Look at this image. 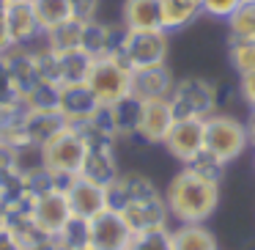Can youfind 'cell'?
I'll return each mask as SVG.
<instances>
[{
  "label": "cell",
  "instance_id": "obj_34",
  "mask_svg": "<svg viewBox=\"0 0 255 250\" xmlns=\"http://www.w3.org/2000/svg\"><path fill=\"white\" fill-rule=\"evenodd\" d=\"M11 47V36H8V22H6V6H0V52Z\"/></svg>",
  "mask_w": 255,
  "mask_h": 250
},
{
  "label": "cell",
  "instance_id": "obj_30",
  "mask_svg": "<svg viewBox=\"0 0 255 250\" xmlns=\"http://www.w3.org/2000/svg\"><path fill=\"white\" fill-rule=\"evenodd\" d=\"M239 3H242V0H203V14L228 22V17L239 8Z\"/></svg>",
  "mask_w": 255,
  "mask_h": 250
},
{
  "label": "cell",
  "instance_id": "obj_6",
  "mask_svg": "<svg viewBox=\"0 0 255 250\" xmlns=\"http://www.w3.org/2000/svg\"><path fill=\"white\" fill-rule=\"evenodd\" d=\"M165 151L178 160L181 165H192L206 151V118L198 116H178L173 129L165 138Z\"/></svg>",
  "mask_w": 255,
  "mask_h": 250
},
{
  "label": "cell",
  "instance_id": "obj_5",
  "mask_svg": "<svg viewBox=\"0 0 255 250\" xmlns=\"http://www.w3.org/2000/svg\"><path fill=\"white\" fill-rule=\"evenodd\" d=\"M91 140L85 138V132L80 127H66L58 138H52L44 146V162L55 176L61 179H74L80 176L88 157Z\"/></svg>",
  "mask_w": 255,
  "mask_h": 250
},
{
  "label": "cell",
  "instance_id": "obj_13",
  "mask_svg": "<svg viewBox=\"0 0 255 250\" xmlns=\"http://www.w3.org/2000/svg\"><path fill=\"white\" fill-rule=\"evenodd\" d=\"M99 102L91 94L88 85H61V102H58V113L66 118L69 127H83L94 118V113L99 110Z\"/></svg>",
  "mask_w": 255,
  "mask_h": 250
},
{
  "label": "cell",
  "instance_id": "obj_26",
  "mask_svg": "<svg viewBox=\"0 0 255 250\" xmlns=\"http://www.w3.org/2000/svg\"><path fill=\"white\" fill-rule=\"evenodd\" d=\"M83 22H85V19H77V17H74L72 22H66V25H61V28L50 30V33H47L50 50H55V52L80 50V41H83Z\"/></svg>",
  "mask_w": 255,
  "mask_h": 250
},
{
  "label": "cell",
  "instance_id": "obj_18",
  "mask_svg": "<svg viewBox=\"0 0 255 250\" xmlns=\"http://www.w3.org/2000/svg\"><path fill=\"white\" fill-rule=\"evenodd\" d=\"M121 25L127 30H162L159 0H124Z\"/></svg>",
  "mask_w": 255,
  "mask_h": 250
},
{
  "label": "cell",
  "instance_id": "obj_37",
  "mask_svg": "<svg viewBox=\"0 0 255 250\" xmlns=\"http://www.w3.org/2000/svg\"><path fill=\"white\" fill-rule=\"evenodd\" d=\"M11 3H19V0H0V6H11Z\"/></svg>",
  "mask_w": 255,
  "mask_h": 250
},
{
  "label": "cell",
  "instance_id": "obj_16",
  "mask_svg": "<svg viewBox=\"0 0 255 250\" xmlns=\"http://www.w3.org/2000/svg\"><path fill=\"white\" fill-rule=\"evenodd\" d=\"M176 80H173L167 66H154V69H137L132 72V96L140 102L151 99H170Z\"/></svg>",
  "mask_w": 255,
  "mask_h": 250
},
{
  "label": "cell",
  "instance_id": "obj_4",
  "mask_svg": "<svg viewBox=\"0 0 255 250\" xmlns=\"http://www.w3.org/2000/svg\"><path fill=\"white\" fill-rule=\"evenodd\" d=\"M167 50H170V33H165V30H127L124 28V39L116 55L132 72H137V69L165 66Z\"/></svg>",
  "mask_w": 255,
  "mask_h": 250
},
{
  "label": "cell",
  "instance_id": "obj_15",
  "mask_svg": "<svg viewBox=\"0 0 255 250\" xmlns=\"http://www.w3.org/2000/svg\"><path fill=\"white\" fill-rule=\"evenodd\" d=\"M80 176L91 179V182L102 184V187H110L118 176H121V165H118V154H116V143H91L88 157H85V165L80 171Z\"/></svg>",
  "mask_w": 255,
  "mask_h": 250
},
{
  "label": "cell",
  "instance_id": "obj_14",
  "mask_svg": "<svg viewBox=\"0 0 255 250\" xmlns=\"http://www.w3.org/2000/svg\"><path fill=\"white\" fill-rule=\"evenodd\" d=\"M6 22H8L11 44L17 47H33L44 39V30H41L39 19H36L30 0H19V3L6 6Z\"/></svg>",
  "mask_w": 255,
  "mask_h": 250
},
{
  "label": "cell",
  "instance_id": "obj_33",
  "mask_svg": "<svg viewBox=\"0 0 255 250\" xmlns=\"http://www.w3.org/2000/svg\"><path fill=\"white\" fill-rule=\"evenodd\" d=\"M14 173V146L0 140V176Z\"/></svg>",
  "mask_w": 255,
  "mask_h": 250
},
{
  "label": "cell",
  "instance_id": "obj_35",
  "mask_svg": "<svg viewBox=\"0 0 255 250\" xmlns=\"http://www.w3.org/2000/svg\"><path fill=\"white\" fill-rule=\"evenodd\" d=\"M0 250H22V248L17 245V239H14V234L8 231L6 226L0 228Z\"/></svg>",
  "mask_w": 255,
  "mask_h": 250
},
{
  "label": "cell",
  "instance_id": "obj_12",
  "mask_svg": "<svg viewBox=\"0 0 255 250\" xmlns=\"http://www.w3.org/2000/svg\"><path fill=\"white\" fill-rule=\"evenodd\" d=\"M63 193H66V198H69L72 215L80 217V220H94L96 215L110 209L107 187H102V184L91 182V179H85V176H74Z\"/></svg>",
  "mask_w": 255,
  "mask_h": 250
},
{
  "label": "cell",
  "instance_id": "obj_31",
  "mask_svg": "<svg viewBox=\"0 0 255 250\" xmlns=\"http://www.w3.org/2000/svg\"><path fill=\"white\" fill-rule=\"evenodd\" d=\"M77 14V19H94L99 17V0H69Z\"/></svg>",
  "mask_w": 255,
  "mask_h": 250
},
{
  "label": "cell",
  "instance_id": "obj_32",
  "mask_svg": "<svg viewBox=\"0 0 255 250\" xmlns=\"http://www.w3.org/2000/svg\"><path fill=\"white\" fill-rule=\"evenodd\" d=\"M239 91H242V99L247 102L250 110H255V72L239 77Z\"/></svg>",
  "mask_w": 255,
  "mask_h": 250
},
{
  "label": "cell",
  "instance_id": "obj_38",
  "mask_svg": "<svg viewBox=\"0 0 255 250\" xmlns=\"http://www.w3.org/2000/svg\"><path fill=\"white\" fill-rule=\"evenodd\" d=\"M6 226V215H3V209H0V228Z\"/></svg>",
  "mask_w": 255,
  "mask_h": 250
},
{
  "label": "cell",
  "instance_id": "obj_10",
  "mask_svg": "<svg viewBox=\"0 0 255 250\" xmlns=\"http://www.w3.org/2000/svg\"><path fill=\"white\" fill-rule=\"evenodd\" d=\"M118 212L124 215V220L129 223V228H132L134 234L151 231V228H162L170 220V212H167V206H165V195H162L159 190L127 201Z\"/></svg>",
  "mask_w": 255,
  "mask_h": 250
},
{
  "label": "cell",
  "instance_id": "obj_3",
  "mask_svg": "<svg viewBox=\"0 0 255 250\" xmlns=\"http://www.w3.org/2000/svg\"><path fill=\"white\" fill-rule=\"evenodd\" d=\"M85 85L91 88V94L96 96L99 105L110 107V105H116V102H121L124 96L132 94V69H129L118 55L94 58Z\"/></svg>",
  "mask_w": 255,
  "mask_h": 250
},
{
  "label": "cell",
  "instance_id": "obj_36",
  "mask_svg": "<svg viewBox=\"0 0 255 250\" xmlns=\"http://www.w3.org/2000/svg\"><path fill=\"white\" fill-rule=\"evenodd\" d=\"M247 132H250V143L255 146V110H250V118H247Z\"/></svg>",
  "mask_w": 255,
  "mask_h": 250
},
{
  "label": "cell",
  "instance_id": "obj_28",
  "mask_svg": "<svg viewBox=\"0 0 255 250\" xmlns=\"http://www.w3.org/2000/svg\"><path fill=\"white\" fill-rule=\"evenodd\" d=\"M129 250H173L170 228H151V231H137L129 242Z\"/></svg>",
  "mask_w": 255,
  "mask_h": 250
},
{
  "label": "cell",
  "instance_id": "obj_11",
  "mask_svg": "<svg viewBox=\"0 0 255 250\" xmlns=\"http://www.w3.org/2000/svg\"><path fill=\"white\" fill-rule=\"evenodd\" d=\"M30 217L33 223L47 234L50 239H55L63 228L72 220V206H69V198L63 190H47V193L36 195L33 209H30Z\"/></svg>",
  "mask_w": 255,
  "mask_h": 250
},
{
  "label": "cell",
  "instance_id": "obj_17",
  "mask_svg": "<svg viewBox=\"0 0 255 250\" xmlns=\"http://www.w3.org/2000/svg\"><path fill=\"white\" fill-rule=\"evenodd\" d=\"M66 127H69L66 118L58 110H25V116H22L25 140H28V143H36V146H47Z\"/></svg>",
  "mask_w": 255,
  "mask_h": 250
},
{
  "label": "cell",
  "instance_id": "obj_29",
  "mask_svg": "<svg viewBox=\"0 0 255 250\" xmlns=\"http://www.w3.org/2000/svg\"><path fill=\"white\" fill-rule=\"evenodd\" d=\"M228 61L239 72V77L242 74H253L255 72V41L231 39V44H228Z\"/></svg>",
  "mask_w": 255,
  "mask_h": 250
},
{
  "label": "cell",
  "instance_id": "obj_24",
  "mask_svg": "<svg viewBox=\"0 0 255 250\" xmlns=\"http://www.w3.org/2000/svg\"><path fill=\"white\" fill-rule=\"evenodd\" d=\"M58 102H61V85L50 83V80H39L22 96L25 110H58Z\"/></svg>",
  "mask_w": 255,
  "mask_h": 250
},
{
  "label": "cell",
  "instance_id": "obj_19",
  "mask_svg": "<svg viewBox=\"0 0 255 250\" xmlns=\"http://www.w3.org/2000/svg\"><path fill=\"white\" fill-rule=\"evenodd\" d=\"M159 6L165 33H176V30L187 28L203 14V0H159Z\"/></svg>",
  "mask_w": 255,
  "mask_h": 250
},
{
  "label": "cell",
  "instance_id": "obj_8",
  "mask_svg": "<svg viewBox=\"0 0 255 250\" xmlns=\"http://www.w3.org/2000/svg\"><path fill=\"white\" fill-rule=\"evenodd\" d=\"M170 102H173L178 116L209 118L211 113H214V105H217V88L209 80L189 77V80L176 83V88H173V94H170Z\"/></svg>",
  "mask_w": 255,
  "mask_h": 250
},
{
  "label": "cell",
  "instance_id": "obj_9",
  "mask_svg": "<svg viewBox=\"0 0 255 250\" xmlns=\"http://www.w3.org/2000/svg\"><path fill=\"white\" fill-rule=\"evenodd\" d=\"M178 113L173 107L170 99H151L143 102L140 107V121H137V132H134V140L148 146H162L167 138V132L173 129Z\"/></svg>",
  "mask_w": 255,
  "mask_h": 250
},
{
  "label": "cell",
  "instance_id": "obj_22",
  "mask_svg": "<svg viewBox=\"0 0 255 250\" xmlns=\"http://www.w3.org/2000/svg\"><path fill=\"white\" fill-rule=\"evenodd\" d=\"M140 107H143V102L134 99L132 94L107 107V110H110V121H113V129H116V138L118 140H134L137 121H140Z\"/></svg>",
  "mask_w": 255,
  "mask_h": 250
},
{
  "label": "cell",
  "instance_id": "obj_23",
  "mask_svg": "<svg viewBox=\"0 0 255 250\" xmlns=\"http://www.w3.org/2000/svg\"><path fill=\"white\" fill-rule=\"evenodd\" d=\"M30 6H33V14L44 33H50V30L61 28V25L72 22L77 17L69 0H30Z\"/></svg>",
  "mask_w": 255,
  "mask_h": 250
},
{
  "label": "cell",
  "instance_id": "obj_7",
  "mask_svg": "<svg viewBox=\"0 0 255 250\" xmlns=\"http://www.w3.org/2000/svg\"><path fill=\"white\" fill-rule=\"evenodd\" d=\"M132 237H134V231L129 228V223L124 220L121 212H116V209H105L94 220H88V248L91 250H129Z\"/></svg>",
  "mask_w": 255,
  "mask_h": 250
},
{
  "label": "cell",
  "instance_id": "obj_25",
  "mask_svg": "<svg viewBox=\"0 0 255 250\" xmlns=\"http://www.w3.org/2000/svg\"><path fill=\"white\" fill-rule=\"evenodd\" d=\"M231 39L236 41H255V0H242L239 8L228 17Z\"/></svg>",
  "mask_w": 255,
  "mask_h": 250
},
{
  "label": "cell",
  "instance_id": "obj_27",
  "mask_svg": "<svg viewBox=\"0 0 255 250\" xmlns=\"http://www.w3.org/2000/svg\"><path fill=\"white\" fill-rule=\"evenodd\" d=\"M55 245L61 250H91L88 248V220L72 217L69 226L55 237Z\"/></svg>",
  "mask_w": 255,
  "mask_h": 250
},
{
  "label": "cell",
  "instance_id": "obj_20",
  "mask_svg": "<svg viewBox=\"0 0 255 250\" xmlns=\"http://www.w3.org/2000/svg\"><path fill=\"white\" fill-rule=\"evenodd\" d=\"M58 63H55V83L58 85H83L88 80L91 63L94 58L83 50H72V52H55Z\"/></svg>",
  "mask_w": 255,
  "mask_h": 250
},
{
  "label": "cell",
  "instance_id": "obj_2",
  "mask_svg": "<svg viewBox=\"0 0 255 250\" xmlns=\"http://www.w3.org/2000/svg\"><path fill=\"white\" fill-rule=\"evenodd\" d=\"M247 124H242L233 116H225V113H211L206 118V154L214 157L217 162L228 165V162L239 160L247 151Z\"/></svg>",
  "mask_w": 255,
  "mask_h": 250
},
{
  "label": "cell",
  "instance_id": "obj_21",
  "mask_svg": "<svg viewBox=\"0 0 255 250\" xmlns=\"http://www.w3.org/2000/svg\"><path fill=\"white\" fill-rule=\"evenodd\" d=\"M173 250H217V237L206 228V223H178L170 228Z\"/></svg>",
  "mask_w": 255,
  "mask_h": 250
},
{
  "label": "cell",
  "instance_id": "obj_1",
  "mask_svg": "<svg viewBox=\"0 0 255 250\" xmlns=\"http://www.w3.org/2000/svg\"><path fill=\"white\" fill-rule=\"evenodd\" d=\"M165 206L176 223H206L220 206V182L181 168L165 187Z\"/></svg>",
  "mask_w": 255,
  "mask_h": 250
}]
</instances>
